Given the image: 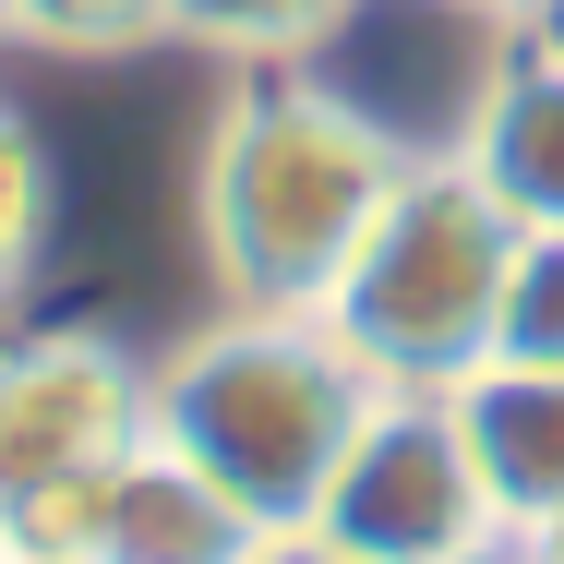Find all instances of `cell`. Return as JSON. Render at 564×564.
Wrapping results in <instances>:
<instances>
[{"label":"cell","mask_w":564,"mask_h":564,"mask_svg":"<svg viewBox=\"0 0 564 564\" xmlns=\"http://www.w3.org/2000/svg\"><path fill=\"white\" fill-rule=\"evenodd\" d=\"M409 156L421 144L384 132L348 85H313L301 61H240L193 156V240L228 313H325Z\"/></svg>","instance_id":"1"},{"label":"cell","mask_w":564,"mask_h":564,"mask_svg":"<svg viewBox=\"0 0 564 564\" xmlns=\"http://www.w3.org/2000/svg\"><path fill=\"white\" fill-rule=\"evenodd\" d=\"M372 397L384 384L348 360L325 313H217L205 337L144 360V433L181 445L217 492H240L264 529H313Z\"/></svg>","instance_id":"2"},{"label":"cell","mask_w":564,"mask_h":564,"mask_svg":"<svg viewBox=\"0 0 564 564\" xmlns=\"http://www.w3.org/2000/svg\"><path fill=\"white\" fill-rule=\"evenodd\" d=\"M529 228L480 193V169L456 144H421L384 193V217L360 228V252L325 289V325L348 337V360L372 384H456L492 360L505 325V276H517Z\"/></svg>","instance_id":"3"},{"label":"cell","mask_w":564,"mask_h":564,"mask_svg":"<svg viewBox=\"0 0 564 564\" xmlns=\"http://www.w3.org/2000/svg\"><path fill=\"white\" fill-rule=\"evenodd\" d=\"M144 445V360L85 325L0 337V529L12 553H73L85 492Z\"/></svg>","instance_id":"4"},{"label":"cell","mask_w":564,"mask_h":564,"mask_svg":"<svg viewBox=\"0 0 564 564\" xmlns=\"http://www.w3.org/2000/svg\"><path fill=\"white\" fill-rule=\"evenodd\" d=\"M313 529H325L348 564H456V553H480V541H505V517H492V492H480V456L456 433L445 384H384V397L360 409V433H348Z\"/></svg>","instance_id":"5"},{"label":"cell","mask_w":564,"mask_h":564,"mask_svg":"<svg viewBox=\"0 0 564 564\" xmlns=\"http://www.w3.org/2000/svg\"><path fill=\"white\" fill-rule=\"evenodd\" d=\"M73 553H85V564H252V553H264V517H252L240 492H217L181 445L144 433V445L85 492Z\"/></svg>","instance_id":"6"},{"label":"cell","mask_w":564,"mask_h":564,"mask_svg":"<svg viewBox=\"0 0 564 564\" xmlns=\"http://www.w3.org/2000/svg\"><path fill=\"white\" fill-rule=\"evenodd\" d=\"M445 144L480 169V193L517 228H564V61L492 36V61H480V85H468Z\"/></svg>","instance_id":"7"},{"label":"cell","mask_w":564,"mask_h":564,"mask_svg":"<svg viewBox=\"0 0 564 564\" xmlns=\"http://www.w3.org/2000/svg\"><path fill=\"white\" fill-rule=\"evenodd\" d=\"M456 433L480 456V492H492V517L505 529H529V517H553L564 505V372L553 360H480V372H456L445 384Z\"/></svg>","instance_id":"8"},{"label":"cell","mask_w":564,"mask_h":564,"mask_svg":"<svg viewBox=\"0 0 564 564\" xmlns=\"http://www.w3.org/2000/svg\"><path fill=\"white\" fill-rule=\"evenodd\" d=\"M360 12L372 0H169V36L217 48L240 73V61H313V48H337Z\"/></svg>","instance_id":"9"},{"label":"cell","mask_w":564,"mask_h":564,"mask_svg":"<svg viewBox=\"0 0 564 564\" xmlns=\"http://www.w3.org/2000/svg\"><path fill=\"white\" fill-rule=\"evenodd\" d=\"M48 228H61V181H48V144H36V120L0 97V313L36 289V264H48Z\"/></svg>","instance_id":"10"},{"label":"cell","mask_w":564,"mask_h":564,"mask_svg":"<svg viewBox=\"0 0 564 564\" xmlns=\"http://www.w3.org/2000/svg\"><path fill=\"white\" fill-rule=\"evenodd\" d=\"M0 36L48 61H120L169 36V0H0Z\"/></svg>","instance_id":"11"},{"label":"cell","mask_w":564,"mask_h":564,"mask_svg":"<svg viewBox=\"0 0 564 564\" xmlns=\"http://www.w3.org/2000/svg\"><path fill=\"white\" fill-rule=\"evenodd\" d=\"M505 360H553L564 372V228H529L517 240V276H505V325H492Z\"/></svg>","instance_id":"12"},{"label":"cell","mask_w":564,"mask_h":564,"mask_svg":"<svg viewBox=\"0 0 564 564\" xmlns=\"http://www.w3.org/2000/svg\"><path fill=\"white\" fill-rule=\"evenodd\" d=\"M252 564H348L337 541H325V529H264V553Z\"/></svg>","instance_id":"13"},{"label":"cell","mask_w":564,"mask_h":564,"mask_svg":"<svg viewBox=\"0 0 564 564\" xmlns=\"http://www.w3.org/2000/svg\"><path fill=\"white\" fill-rule=\"evenodd\" d=\"M505 553H517V564H564V505L529 517V529H505Z\"/></svg>","instance_id":"14"},{"label":"cell","mask_w":564,"mask_h":564,"mask_svg":"<svg viewBox=\"0 0 564 564\" xmlns=\"http://www.w3.org/2000/svg\"><path fill=\"white\" fill-rule=\"evenodd\" d=\"M433 12H468L480 36H517V24H529V0H433Z\"/></svg>","instance_id":"15"},{"label":"cell","mask_w":564,"mask_h":564,"mask_svg":"<svg viewBox=\"0 0 564 564\" xmlns=\"http://www.w3.org/2000/svg\"><path fill=\"white\" fill-rule=\"evenodd\" d=\"M517 48H541V61H564V0H529V24H517Z\"/></svg>","instance_id":"16"},{"label":"cell","mask_w":564,"mask_h":564,"mask_svg":"<svg viewBox=\"0 0 564 564\" xmlns=\"http://www.w3.org/2000/svg\"><path fill=\"white\" fill-rule=\"evenodd\" d=\"M456 564H517V553H505V541H480V553H456Z\"/></svg>","instance_id":"17"},{"label":"cell","mask_w":564,"mask_h":564,"mask_svg":"<svg viewBox=\"0 0 564 564\" xmlns=\"http://www.w3.org/2000/svg\"><path fill=\"white\" fill-rule=\"evenodd\" d=\"M12 564H85V553H12Z\"/></svg>","instance_id":"18"},{"label":"cell","mask_w":564,"mask_h":564,"mask_svg":"<svg viewBox=\"0 0 564 564\" xmlns=\"http://www.w3.org/2000/svg\"><path fill=\"white\" fill-rule=\"evenodd\" d=\"M0 564H12V529H0Z\"/></svg>","instance_id":"19"}]
</instances>
